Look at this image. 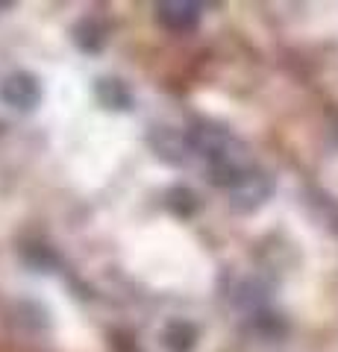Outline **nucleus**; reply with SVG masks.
I'll use <instances>...</instances> for the list:
<instances>
[{
	"label": "nucleus",
	"mask_w": 338,
	"mask_h": 352,
	"mask_svg": "<svg viewBox=\"0 0 338 352\" xmlns=\"http://www.w3.org/2000/svg\"><path fill=\"white\" fill-rule=\"evenodd\" d=\"M189 144L209 162L212 182L221 185V188H230L238 176L250 170L242 141L230 135V129H224L218 124H198L189 132Z\"/></svg>",
	"instance_id": "1"
},
{
	"label": "nucleus",
	"mask_w": 338,
	"mask_h": 352,
	"mask_svg": "<svg viewBox=\"0 0 338 352\" xmlns=\"http://www.w3.org/2000/svg\"><path fill=\"white\" fill-rule=\"evenodd\" d=\"M103 41H106V30L97 24V21H83V24L77 27V44L83 50L97 53L103 47Z\"/></svg>",
	"instance_id": "6"
},
{
	"label": "nucleus",
	"mask_w": 338,
	"mask_h": 352,
	"mask_svg": "<svg viewBox=\"0 0 338 352\" xmlns=\"http://www.w3.org/2000/svg\"><path fill=\"white\" fill-rule=\"evenodd\" d=\"M0 100L6 106L18 109V112H30V109H36L39 100H41V88H39V80L32 74H9L3 85H0Z\"/></svg>",
	"instance_id": "3"
},
{
	"label": "nucleus",
	"mask_w": 338,
	"mask_h": 352,
	"mask_svg": "<svg viewBox=\"0 0 338 352\" xmlns=\"http://www.w3.org/2000/svg\"><path fill=\"white\" fill-rule=\"evenodd\" d=\"M226 191H230L233 208H238V212H253V208H259L271 197V191H274V182H271L268 173L250 168V170H244L242 176H238V179Z\"/></svg>",
	"instance_id": "2"
},
{
	"label": "nucleus",
	"mask_w": 338,
	"mask_h": 352,
	"mask_svg": "<svg viewBox=\"0 0 338 352\" xmlns=\"http://www.w3.org/2000/svg\"><path fill=\"white\" fill-rule=\"evenodd\" d=\"M200 3H191V0H165V3L156 6V18L165 24L168 30L185 32L191 27H198L200 21Z\"/></svg>",
	"instance_id": "4"
},
{
	"label": "nucleus",
	"mask_w": 338,
	"mask_h": 352,
	"mask_svg": "<svg viewBox=\"0 0 338 352\" xmlns=\"http://www.w3.org/2000/svg\"><path fill=\"white\" fill-rule=\"evenodd\" d=\"M162 340H165V346L171 352H191L194 340H198V332H194L191 323H182V320H173L165 326V332H162Z\"/></svg>",
	"instance_id": "5"
}]
</instances>
